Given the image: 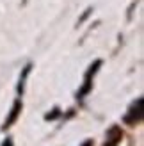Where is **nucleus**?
Listing matches in <instances>:
<instances>
[{
	"mask_svg": "<svg viewBox=\"0 0 144 146\" xmlns=\"http://www.w3.org/2000/svg\"><path fill=\"white\" fill-rule=\"evenodd\" d=\"M20 107H21V104H20V102H16V105H14V109L11 111V118L5 121V127H7V125H11V123H13L14 119H16V116H18V111H20Z\"/></svg>",
	"mask_w": 144,
	"mask_h": 146,
	"instance_id": "f03ea898",
	"label": "nucleus"
},
{
	"mask_svg": "<svg viewBox=\"0 0 144 146\" xmlns=\"http://www.w3.org/2000/svg\"><path fill=\"white\" fill-rule=\"evenodd\" d=\"M4 146H13V143H11V139H7V143H5Z\"/></svg>",
	"mask_w": 144,
	"mask_h": 146,
	"instance_id": "7ed1b4c3",
	"label": "nucleus"
},
{
	"mask_svg": "<svg viewBox=\"0 0 144 146\" xmlns=\"http://www.w3.org/2000/svg\"><path fill=\"white\" fill-rule=\"evenodd\" d=\"M141 118H142V98H139V100L132 105V109H130V112L126 114L125 121H126V123H137Z\"/></svg>",
	"mask_w": 144,
	"mask_h": 146,
	"instance_id": "f257e3e1",
	"label": "nucleus"
},
{
	"mask_svg": "<svg viewBox=\"0 0 144 146\" xmlns=\"http://www.w3.org/2000/svg\"><path fill=\"white\" fill-rule=\"evenodd\" d=\"M84 146H91V143H89V141H87V143H85V144H84Z\"/></svg>",
	"mask_w": 144,
	"mask_h": 146,
	"instance_id": "20e7f679",
	"label": "nucleus"
}]
</instances>
